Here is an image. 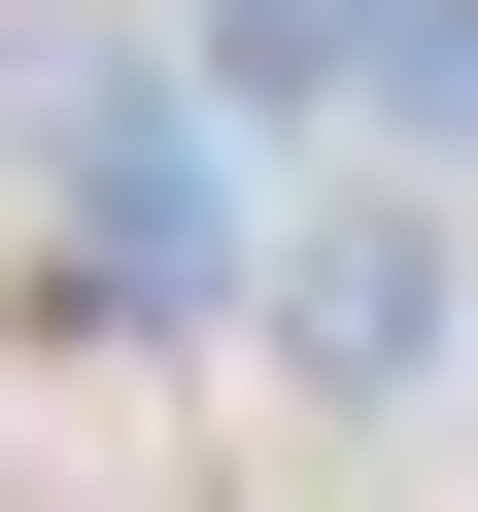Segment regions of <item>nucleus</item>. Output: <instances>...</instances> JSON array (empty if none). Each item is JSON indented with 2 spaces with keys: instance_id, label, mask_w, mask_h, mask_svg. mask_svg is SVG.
<instances>
[{
  "instance_id": "nucleus-1",
  "label": "nucleus",
  "mask_w": 478,
  "mask_h": 512,
  "mask_svg": "<svg viewBox=\"0 0 478 512\" xmlns=\"http://www.w3.org/2000/svg\"><path fill=\"white\" fill-rule=\"evenodd\" d=\"M274 342H308L342 410H410V376H444V205H410V171H342V205H274Z\"/></svg>"
},
{
  "instance_id": "nucleus-2",
  "label": "nucleus",
  "mask_w": 478,
  "mask_h": 512,
  "mask_svg": "<svg viewBox=\"0 0 478 512\" xmlns=\"http://www.w3.org/2000/svg\"><path fill=\"white\" fill-rule=\"evenodd\" d=\"M410 171H478V0H410V103H376Z\"/></svg>"
}]
</instances>
